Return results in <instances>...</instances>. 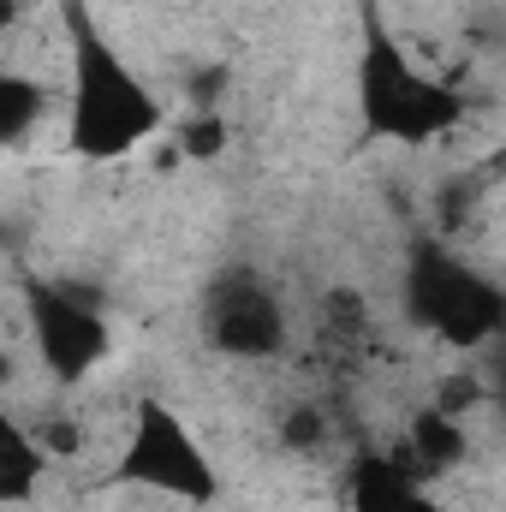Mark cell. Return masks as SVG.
Returning <instances> with one entry per match:
<instances>
[{
    "mask_svg": "<svg viewBox=\"0 0 506 512\" xmlns=\"http://www.w3.org/2000/svg\"><path fill=\"white\" fill-rule=\"evenodd\" d=\"M346 512H453L435 483H417L387 447L381 453H364L346 477Z\"/></svg>",
    "mask_w": 506,
    "mask_h": 512,
    "instance_id": "cell-7",
    "label": "cell"
},
{
    "mask_svg": "<svg viewBox=\"0 0 506 512\" xmlns=\"http://www.w3.org/2000/svg\"><path fill=\"white\" fill-rule=\"evenodd\" d=\"M203 334L221 358H280L292 346V322H286V304L274 298V286H262L256 274H227L209 304H203Z\"/></svg>",
    "mask_w": 506,
    "mask_h": 512,
    "instance_id": "cell-6",
    "label": "cell"
},
{
    "mask_svg": "<svg viewBox=\"0 0 506 512\" xmlns=\"http://www.w3.org/2000/svg\"><path fill=\"white\" fill-rule=\"evenodd\" d=\"M358 6V60H352V90H358V126L376 143H435L465 126L471 96L429 72L393 30L381 0H352Z\"/></svg>",
    "mask_w": 506,
    "mask_h": 512,
    "instance_id": "cell-2",
    "label": "cell"
},
{
    "mask_svg": "<svg viewBox=\"0 0 506 512\" xmlns=\"http://www.w3.org/2000/svg\"><path fill=\"white\" fill-rule=\"evenodd\" d=\"M42 120H48V90L36 78H24V72L0 66V149L24 143Z\"/></svg>",
    "mask_w": 506,
    "mask_h": 512,
    "instance_id": "cell-9",
    "label": "cell"
},
{
    "mask_svg": "<svg viewBox=\"0 0 506 512\" xmlns=\"http://www.w3.org/2000/svg\"><path fill=\"white\" fill-rule=\"evenodd\" d=\"M221 143H227L221 114H215V120H197V126H185V149H191V155H209V149H221Z\"/></svg>",
    "mask_w": 506,
    "mask_h": 512,
    "instance_id": "cell-10",
    "label": "cell"
},
{
    "mask_svg": "<svg viewBox=\"0 0 506 512\" xmlns=\"http://www.w3.org/2000/svg\"><path fill=\"white\" fill-rule=\"evenodd\" d=\"M66 18V149L90 167L126 161L149 137H161L167 108L161 96L131 72L114 36L96 24L90 0H60Z\"/></svg>",
    "mask_w": 506,
    "mask_h": 512,
    "instance_id": "cell-1",
    "label": "cell"
},
{
    "mask_svg": "<svg viewBox=\"0 0 506 512\" xmlns=\"http://www.w3.org/2000/svg\"><path fill=\"white\" fill-rule=\"evenodd\" d=\"M114 489H143V495H161V501H179V507H209L221 501V471L209 459V447L197 441V429L155 393H143L131 405L126 441L114 453V471H108Z\"/></svg>",
    "mask_w": 506,
    "mask_h": 512,
    "instance_id": "cell-4",
    "label": "cell"
},
{
    "mask_svg": "<svg viewBox=\"0 0 506 512\" xmlns=\"http://www.w3.org/2000/svg\"><path fill=\"white\" fill-rule=\"evenodd\" d=\"M24 18V0H0V30H12Z\"/></svg>",
    "mask_w": 506,
    "mask_h": 512,
    "instance_id": "cell-11",
    "label": "cell"
},
{
    "mask_svg": "<svg viewBox=\"0 0 506 512\" xmlns=\"http://www.w3.org/2000/svg\"><path fill=\"white\" fill-rule=\"evenodd\" d=\"M48 477V453L36 441L30 423H18V411L0 399V512L24 507Z\"/></svg>",
    "mask_w": 506,
    "mask_h": 512,
    "instance_id": "cell-8",
    "label": "cell"
},
{
    "mask_svg": "<svg viewBox=\"0 0 506 512\" xmlns=\"http://www.w3.org/2000/svg\"><path fill=\"white\" fill-rule=\"evenodd\" d=\"M405 316L423 334H435L441 346L477 352V346H489L501 334L506 298L471 256H459L441 239H423L405 256Z\"/></svg>",
    "mask_w": 506,
    "mask_h": 512,
    "instance_id": "cell-3",
    "label": "cell"
},
{
    "mask_svg": "<svg viewBox=\"0 0 506 512\" xmlns=\"http://www.w3.org/2000/svg\"><path fill=\"white\" fill-rule=\"evenodd\" d=\"M6 376H12V370H6V358H0V393H6Z\"/></svg>",
    "mask_w": 506,
    "mask_h": 512,
    "instance_id": "cell-12",
    "label": "cell"
},
{
    "mask_svg": "<svg viewBox=\"0 0 506 512\" xmlns=\"http://www.w3.org/2000/svg\"><path fill=\"white\" fill-rule=\"evenodd\" d=\"M24 328H30V346H36L42 370L60 387H78L84 376H96L114 352L108 310L96 298H84L78 286H66V280L24 274Z\"/></svg>",
    "mask_w": 506,
    "mask_h": 512,
    "instance_id": "cell-5",
    "label": "cell"
}]
</instances>
